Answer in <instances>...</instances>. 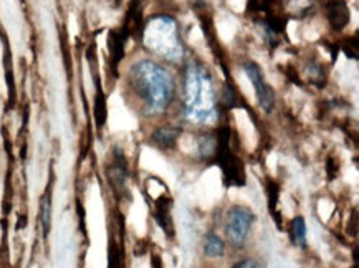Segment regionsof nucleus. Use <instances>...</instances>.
<instances>
[{
	"instance_id": "obj_12",
	"label": "nucleus",
	"mask_w": 359,
	"mask_h": 268,
	"mask_svg": "<svg viewBox=\"0 0 359 268\" xmlns=\"http://www.w3.org/2000/svg\"><path fill=\"white\" fill-rule=\"evenodd\" d=\"M104 118H107V109H104V96L103 93H98V98H96V119H98V126L104 123Z\"/></svg>"
},
{
	"instance_id": "obj_6",
	"label": "nucleus",
	"mask_w": 359,
	"mask_h": 268,
	"mask_svg": "<svg viewBox=\"0 0 359 268\" xmlns=\"http://www.w3.org/2000/svg\"><path fill=\"white\" fill-rule=\"evenodd\" d=\"M326 18H328L330 25L334 30H343L346 29L349 20H351V13L344 0H328L326 2Z\"/></svg>"
},
{
	"instance_id": "obj_11",
	"label": "nucleus",
	"mask_w": 359,
	"mask_h": 268,
	"mask_svg": "<svg viewBox=\"0 0 359 268\" xmlns=\"http://www.w3.org/2000/svg\"><path fill=\"white\" fill-rule=\"evenodd\" d=\"M52 204H50V199L45 197L41 202V225H43L45 235L50 232V224H52Z\"/></svg>"
},
{
	"instance_id": "obj_10",
	"label": "nucleus",
	"mask_w": 359,
	"mask_h": 268,
	"mask_svg": "<svg viewBox=\"0 0 359 268\" xmlns=\"http://www.w3.org/2000/svg\"><path fill=\"white\" fill-rule=\"evenodd\" d=\"M292 237L294 243L305 247L306 245V224L303 217H294L292 222Z\"/></svg>"
},
{
	"instance_id": "obj_9",
	"label": "nucleus",
	"mask_w": 359,
	"mask_h": 268,
	"mask_svg": "<svg viewBox=\"0 0 359 268\" xmlns=\"http://www.w3.org/2000/svg\"><path fill=\"white\" fill-rule=\"evenodd\" d=\"M204 253L210 258L222 257L225 253V243L217 234H207L204 240Z\"/></svg>"
},
{
	"instance_id": "obj_7",
	"label": "nucleus",
	"mask_w": 359,
	"mask_h": 268,
	"mask_svg": "<svg viewBox=\"0 0 359 268\" xmlns=\"http://www.w3.org/2000/svg\"><path fill=\"white\" fill-rule=\"evenodd\" d=\"M179 134H181V129H179V128L164 126V128H159L158 131L153 133V136H151V141H153L156 146L163 147V149H169V147H174V145H176Z\"/></svg>"
},
{
	"instance_id": "obj_4",
	"label": "nucleus",
	"mask_w": 359,
	"mask_h": 268,
	"mask_svg": "<svg viewBox=\"0 0 359 268\" xmlns=\"http://www.w3.org/2000/svg\"><path fill=\"white\" fill-rule=\"evenodd\" d=\"M253 222H255V214L248 207H230L227 222H225V237L233 248H242L245 245Z\"/></svg>"
},
{
	"instance_id": "obj_5",
	"label": "nucleus",
	"mask_w": 359,
	"mask_h": 268,
	"mask_svg": "<svg viewBox=\"0 0 359 268\" xmlns=\"http://www.w3.org/2000/svg\"><path fill=\"white\" fill-rule=\"evenodd\" d=\"M243 70H245L247 76L250 78L252 85L255 88L257 100H259L260 108L264 109L265 113H271L275 108V91L273 88L265 81L262 68L255 62H250V60H248V62L243 63Z\"/></svg>"
},
{
	"instance_id": "obj_3",
	"label": "nucleus",
	"mask_w": 359,
	"mask_h": 268,
	"mask_svg": "<svg viewBox=\"0 0 359 268\" xmlns=\"http://www.w3.org/2000/svg\"><path fill=\"white\" fill-rule=\"evenodd\" d=\"M147 43H149L151 50H154L161 57L171 60V62H176L177 58H181V40H179L176 32V22L171 17L163 15L151 20Z\"/></svg>"
},
{
	"instance_id": "obj_14",
	"label": "nucleus",
	"mask_w": 359,
	"mask_h": 268,
	"mask_svg": "<svg viewBox=\"0 0 359 268\" xmlns=\"http://www.w3.org/2000/svg\"><path fill=\"white\" fill-rule=\"evenodd\" d=\"M233 268H259V265L252 260H243V262H238Z\"/></svg>"
},
{
	"instance_id": "obj_1",
	"label": "nucleus",
	"mask_w": 359,
	"mask_h": 268,
	"mask_svg": "<svg viewBox=\"0 0 359 268\" xmlns=\"http://www.w3.org/2000/svg\"><path fill=\"white\" fill-rule=\"evenodd\" d=\"M128 86L147 116L164 113L176 96V81L171 72L153 60H140L133 65L128 72Z\"/></svg>"
},
{
	"instance_id": "obj_2",
	"label": "nucleus",
	"mask_w": 359,
	"mask_h": 268,
	"mask_svg": "<svg viewBox=\"0 0 359 268\" xmlns=\"http://www.w3.org/2000/svg\"><path fill=\"white\" fill-rule=\"evenodd\" d=\"M184 113L194 123H212L217 116L212 78L199 63H191L187 68Z\"/></svg>"
},
{
	"instance_id": "obj_8",
	"label": "nucleus",
	"mask_w": 359,
	"mask_h": 268,
	"mask_svg": "<svg viewBox=\"0 0 359 268\" xmlns=\"http://www.w3.org/2000/svg\"><path fill=\"white\" fill-rule=\"evenodd\" d=\"M154 217L161 227L164 229V232H168L169 235L174 234L172 232V220H171V215H169V201L165 202L164 199H159V201L156 202Z\"/></svg>"
},
{
	"instance_id": "obj_13",
	"label": "nucleus",
	"mask_w": 359,
	"mask_h": 268,
	"mask_svg": "<svg viewBox=\"0 0 359 268\" xmlns=\"http://www.w3.org/2000/svg\"><path fill=\"white\" fill-rule=\"evenodd\" d=\"M271 0H248V11H266Z\"/></svg>"
},
{
	"instance_id": "obj_15",
	"label": "nucleus",
	"mask_w": 359,
	"mask_h": 268,
	"mask_svg": "<svg viewBox=\"0 0 359 268\" xmlns=\"http://www.w3.org/2000/svg\"><path fill=\"white\" fill-rule=\"evenodd\" d=\"M163 267V262H161L159 257H153V268H161Z\"/></svg>"
}]
</instances>
